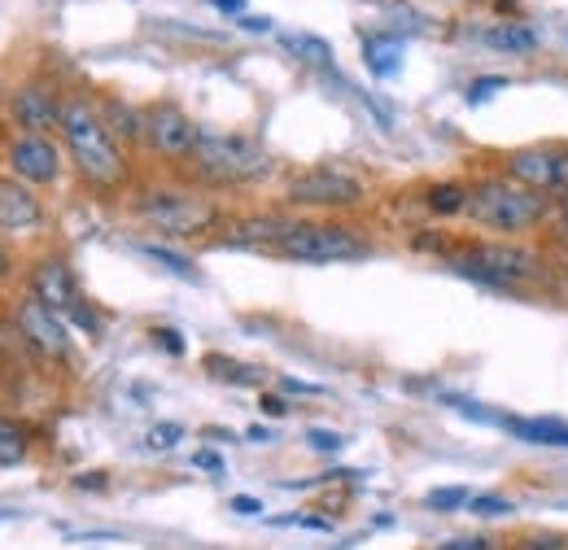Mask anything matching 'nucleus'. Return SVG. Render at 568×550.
<instances>
[{"label": "nucleus", "mask_w": 568, "mask_h": 550, "mask_svg": "<svg viewBox=\"0 0 568 550\" xmlns=\"http://www.w3.org/2000/svg\"><path fill=\"white\" fill-rule=\"evenodd\" d=\"M468 489H433L425 502L433 507V511H459V507H468Z\"/></svg>", "instance_id": "393cba45"}, {"label": "nucleus", "mask_w": 568, "mask_h": 550, "mask_svg": "<svg viewBox=\"0 0 568 550\" xmlns=\"http://www.w3.org/2000/svg\"><path fill=\"white\" fill-rule=\"evenodd\" d=\"M468 511L473 516H511V498H498V493H473L468 498Z\"/></svg>", "instance_id": "b1692460"}, {"label": "nucleus", "mask_w": 568, "mask_h": 550, "mask_svg": "<svg viewBox=\"0 0 568 550\" xmlns=\"http://www.w3.org/2000/svg\"><path fill=\"white\" fill-rule=\"evenodd\" d=\"M79 489H101V485H105V472H88V477H79Z\"/></svg>", "instance_id": "e433bc0d"}, {"label": "nucleus", "mask_w": 568, "mask_h": 550, "mask_svg": "<svg viewBox=\"0 0 568 550\" xmlns=\"http://www.w3.org/2000/svg\"><path fill=\"white\" fill-rule=\"evenodd\" d=\"M507 428L516 437L534 441V446H560V450H568V424H560V419H507Z\"/></svg>", "instance_id": "a211bd4d"}, {"label": "nucleus", "mask_w": 568, "mask_h": 550, "mask_svg": "<svg viewBox=\"0 0 568 550\" xmlns=\"http://www.w3.org/2000/svg\"><path fill=\"white\" fill-rule=\"evenodd\" d=\"M189 166L202 184L236 189V184L263 180L272 171V153L254 136H241V132H202L193 153H189Z\"/></svg>", "instance_id": "f03ea898"}, {"label": "nucleus", "mask_w": 568, "mask_h": 550, "mask_svg": "<svg viewBox=\"0 0 568 550\" xmlns=\"http://www.w3.org/2000/svg\"><path fill=\"white\" fill-rule=\"evenodd\" d=\"M13 333H18V342L27 345L31 354H40L44 363H62V358H71L67 319H62L53 306H44L40 297H31V293L13 306Z\"/></svg>", "instance_id": "6e6552de"}, {"label": "nucleus", "mask_w": 568, "mask_h": 550, "mask_svg": "<svg viewBox=\"0 0 568 550\" xmlns=\"http://www.w3.org/2000/svg\"><path fill=\"white\" fill-rule=\"evenodd\" d=\"M363 58H367V70L376 79H389V74H398V62H403V40H394V35H367L363 40Z\"/></svg>", "instance_id": "f3484780"}, {"label": "nucleus", "mask_w": 568, "mask_h": 550, "mask_svg": "<svg viewBox=\"0 0 568 550\" xmlns=\"http://www.w3.org/2000/svg\"><path fill=\"white\" fill-rule=\"evenodd\" d=\"M306 441H311L320 455H333V450H342V437H337V432H324V428H311V432H306Z\"/></svg>", "instance_id": "c85d7f7f"}, {"label": "nucleus", "mask_w": 568, "mask_h": 550, "mask_svg": "<svg viewBox=\"0 0 568 550\" xmlns=\"http://www.w3.org/2000/svg\"><path fill=\"white\" fill-rule=\"evenodd\" d=\"M193 464H197V468H206V472H219V468H223V459H219V455H211V450H202Z\"/></svg>", "instance_id": "72a5a7b5"}, {"label": "nucleus", "mask_w": 568, "mask_h": 550, "mask_svg": "<svg viewBox=\"0 0 568 550\" xmlns=\"http://www.w3.org/2000/svg\"><path fill=\"white\" fill-rule=\"evenodd\" d=\"M62 101H67V96H58L53 88H44V83H27V88H18V92L9 96V105H13V123H18L27 136H44V132L62 128Z\"/></svg>", "instance_id": "f8f14e48"}, {"label": "nucleus", "mask_w": 568, "mask_h": 550, "mask_svg": "<svg viewBox=\"0 0 568 550\" xmlns=\"http://www.w3.org/2000/svg\"><path fill=\"white\" fill-rule=\"evenodd\" d=\"M232 511H263V507H258V498H245L241 493V498H232Z\"/></svg>", "instance_id": "4c0bfd02"}, {"label": "nucleus", "mask_w": 568, "mask_h": 550, "mask_svg": "<svg viewBox=\"0 0 568 550\" xmlns=\"http://www.w3.org/2000/svg\"><path fill=\"white\" fill-rule=\"evenodd\" d=\"M481 44H490L498 53H534L538 49V31L520 27V22H498V27L481 31Z\"/></svg>", "instance_id": "dca6fc26"}, {"label": "nucleus", "mask_w": 568, "mask_h": 550, "mask_svg": "<svg viewBox=\"0 0 568 550\" xmlns=\"http://www.w3.org/2000/svg\"><path fill=\"white\" fill-rule=\"evenodd\" d=\"M144 144L158 153V157H184L193 153V144L202 136V128L175 105V101H153L144 105Z\"/></svg>", "instance_id": "9d476101"}, {"label": "nucleus", "mask_w": 568, "mask_h": 550, "mask_svg": "<svg viewBox=\"0 0 568 550\" xmlns=\"http://www.w3.org/2000/svg\"><path fill=\"white\" fill-rule=\"evenodd\" d=\"M101 123H105L110 136L123 140V144L144 140V114L132 110V105H123V101H105V105H101Z\"/></svg>", "instance_id": "2eb2a0df"}, {"label": "nucleus", "mask_w": 568, "mask_h": 550, "mask_svg": "<svg viewBox=\"0 0 568 550\" xmlns=\"http://www.w3.org/2000/svg\"><path fill=\"white\" fill-rule=\"evenodd\" d=\"M568 542L560 538V533H538V538H525L520 542V550H565Z\"/></svg>", "instance_id": "c756f323"}, {"label": "nucleus", "mask_w": 568, "mask_h": 550, "mask_svg": "<svg viewBox=\"0 0 568 550\" xmlns=\"http://www.w3.org/2000/svg\"><path fill=\"white\" fill-rule=\"evenodd\" d=\"M507 180L551 197L568 193V144H525L507 153Z\"/></svg>", "instance_id": "1a4fd4ad"}, {"label": "nucleus", "mask_w": 568, "mask_h": 550, "mask_svg": "<svg viewBox=\"0 0 568 550\" xmlns=\"http://www.w3.org/2000/svg\"><path fill=\"white\" fill-rule=\"evenodd\" d=\"M13 272V263H9V249H4V245H0V279H4V275Z\"/></svg>", "instance_id": "a19ab883"}, {"label": "nucleus", "mask_w": 568, "mask_h": 550, "mask_svg": "<svg viewBox=\"0 0 568 550\" xmlns=\"http://www.w3.org/2000/svg\"><path fill=\"white\" fill-rule=\"evenodd\" d=\"M206 371L223 385H258L267 376L263 367H250V363H236V358H223V354H206Z\"/></svg>", "instance_id": "412c9836"}, {"label": "nucleus", "mask_w": 568, "mask_h": 550, "mask_svg": "<svg viewBox=\"0 0 568 550\" xmlns=\"http://www.w3.org/2000/svg\"><path fill=\"white\" fill-rule=\"evenodd\" d=\"M450 267L464 279L486 284V288H516V284L538 279L542 258L525 245H511V241H481V245H468L464 254H455Z\"/></svg>", "instance_id": "20e7f679"}, {"label": "nucleus", "mask_w": 568, "mask_h": 550, "mask_svg": "<svg viewBox=\"0 0 568 550\" xmlns=\"http://www.w3.org/2000/svg\"><path fill=\"white\" fill-rule=\"evenodd\" d=\"M31 297H40L44 306H53L62 319L74 310L79 302V284H74V272L67 258H40L36 272H31Z\"/></svg>", "instance_id": "ddd939ff"}, {"label": "nucleus", "mask_w": 568, "mask_h": 550, "mask_svg": "<svg viewBox=\"0 0 568 550\" xmlns=\"http://www.w3.org/2000/svg\"><path fill=\"white\" fill-rule=\"evenodd\" d=\"M67 319H74V324H79V328H83V333H92V337H97V333H101V319H97V310H92V306H88V302H83V297H79V302H74V310H71V315H67Z\"/></svg>", "instance_id": "bb28decb"}, {"label": "nucleus", "mask_w": 568, "mask_h": 550, "mask_svg": "<svg viewBox=\"0 0 568 550\" xmlns=\"http://www.w3.org/2000/svg\"><path fill=\"white\" fill-rule=\"evenodd\" d=\"M136 218L144 227L162 232V236H206L219 223V206L197 197V193H180V189H149L136 202Z\"/></svg>", "instance_id": "39448f33"}, {"label": "nucleus", "mask_w": 568, "mask_h": 550, "mask_svg": "<svg viewBox=\"0 0 568 550\" xmlns=\"http://www.w3.org/2000/svg\"><path fill=\"white\" fill-rule=\"evenodd\" d=\"M27 455H31L27 428L0 415V468H18V464H27Z\"/></svg>", "instance_id": "aec40b11"}, {"label": "nucleus", "mask_w": 568, "mask_h": 550, "mask_svg": "<svg viewBox=\"0 0 568 550\" xmlns=\"http://www.w3.org/2000/svg\"><path fill=\"white\" fill-rule=\"evenodd\" d=\"M284 394H320V385H302V380H281Z\"/></svg>", "instance_id": "f704fd0d"}, {"label": "nucleus", "mask_w": 568, "mask_h": 550, "mask_svg": "<svg viewBox=\"0 0 568 550\" xmlns=\"http://www.w3.org/2000/svg\"><path fill=\"white\" fill-rule=\"evenodd\" d=\"M241 27H245V31H254V35H263V31H272V18H245Z\"/></svg>", "instance_id": "c9c22d12"}, {"label": "nucleus", "mask_w": 568, "mask_h": 550, "mask_svg": "<svg viewBox=\"0 0 568 550\" xmlns=\"http://www.w3.org/2000/svg\"><path fill=\"white\" fill-rule=\"evenodd\" d=\"M276 254L288 263H358L372 249L363 245V236H355L351 227L337 223H293L281 236Z\"/></svg>", "instance_id": "423d86ee"}, {"label": "nucleus", "mask_w": 568, "mask_h": 550, "mask_svg": "<svg viewBox=\"0 0 568 550\" xmlns=\"http://www.w3.org/2000/svg\"><path fill=\"white\" fill-rule=\"evenodd\" d=\"M503 88H507V79H477V83L468 88V101L481 105V101H490V92H503Z\"/></svg>", "instance_id": "cd10ccee"}, {"label": "nucleus", "mask_w": 568, "mask_h": 550, "mask_svg": "<svg viewBox=\"0 0 568 550\" xmlns=\"http://www.w3.org/2000/svg\"><path fill=\"white\" fill-rule=\"evenodd\" d=\"M437 550H495L490 538H450V542H442Z\"/></svg>", "instance_id": "2f4dec72"}, {"label": "nucleus", "mask_w": 568, "mask_h": 550, "mask_svg": "<svg viewBox=\"0 0 568 550\" xmlns=\"http://www.w3.org/2000/svg\"><path fill=\"white\" fill-rule=\"evenodd\" d=\"M44 223V206L31 184L4 175L0 180V232H31Z\"/></svg>", "instance_id": "4468645a"}, {"label": "nucleus", "mask_w": 568, "mask_h": 550, "mask_svg": "<svg viewBox=\"0 0 568 550\" xmlns=\"http://www.w3.org/2000/svg\"><path fill=\"white\" fill-rule=\"evenodd\" d=\"M263 411H267V415H276V419H281V415H288V411H284V403H281V398H263Z\"/></svg>", "instance_id": "ea45409f"}, {"label": "nucleus", "mask_w": 568, "mask_h": 550, "mask_svg": "<svg viewBox=\"0 0 568 550\" xmlns=\"http://www.w3.org/2000/svg\"><path fill=\"white\" fill-rule=\"evenodd\" d=\"M9 166H13V180L31 184V189H44V184H58L62 175V153L49 136H22L9 144Z\"/></svg>", "instance_id": "9b49d317"}, {"label": "nucleus", "mask_w": 568, "mask_h": 550, "mask_svg": "<svg viewBox=\"0 0 568 550\" xmlns=\"http://www.w3.org/2000/svg\"><path fill=\"white\" fill-rule=\"evenodd\" d=\"M281 44L302 62V67H315L324 70L328 62H333V49H328V40H320V35H306V31H288V35H281Z\"/></svg>", "instance_id": "6ab92c4d"}, {"label": "nucleus", "mask_w": 568, "mask_h": 550, "mask_svg": "<svg viewBox=\"0 0 568 550\" xmlns=\"http://www.w3.org/2000/svg\"><path fill=\"white\" fill-rule=\"evenodd\" d=\"M153 342L162 345L166 354H184V337L175 328H153Z\"/></svg>", "instance_id": "7c9ffc66"}, {"label": "nucleus", "mask_w": 568, "mask_h": 550, "mask_svg": "<svg viewBox=\"0 0 568 550\" xmlns=\"http://www.w3.org/2000/svg\"><path fill=\"white\" fill-rule=\"evenodd\" d=\"M62 144L71 153L74 171L88 189L97 193H114L128 184V157L119 149V140L105 132L101 123V110L83 96H67L62 101Z\"/></svg>", "instance_id": "f257e3e1"}, {"label": "nucleus", "mask_w": 568, "mask_h": 550, "mask_svg": "<svg viewBox=\"0 0 568 550\" xmlns=\"http://www.w3.org/2000/svg\"><path fill=\"white\" fill-rule=\"evenodd\" d=\"M180 437H184V428H180V424H158V428L149 432V446H153V450H171Z\"/></svg>", "instance_id": "a878e982"}, {"label": "nucleus", "mask_w": 568, "mask_h": 550, "mask_svg": "<svg viewBox=\"0 0 568 550\" xmlns=\"http://www.w3.org/2000/svg\"><path fill=\"white\" fill-rule=\"evenodd\" d=\"M214 9H223V13H241L245 9V0H211Z\"/></svg>", "instance_id": "58836bf2"}, {"label": "nucleus", "mask_w": 568, "mask_h": 550, "mask_svg": "<svg viewBox=\"0 0 568 550\" xmlns=\"http://www.w3.org/2000/svg\"><path fill=\"white\" fill-rule=\"evenodd\" d=\"M473 223L490 227V232H503V236H520L529 227H538L547 214H551V202L516 180H481L468 189V210H464Z\"/></svg>", "instance_id": "7ed1b4c3"}, {"label": "nucleus", "mask_w": 568, "mask_h": 550, "mask_svg": "<svg viewBox=\"0 0 568 550\" xmlns=\"http://www.w3.org/2000/svg\"><path fill=\"white\" fill-rule=\"evenodd\" d=\"M551 218H556V236H560V241H568V193L560 197V202H556Z\"/></svg>", "instance_id": "473e14b6"}, {"label": "nucleus", "mask_w": 568, "mask_h": 550, "mask_svg": "<svg viewBox=\"0 0 568 550\" xmlns=\"http://www.w3.org/2000/svg\"><path fill=\"white\" fill-rule=\"evenodd\" d=\"M136 249H141V254L149 258V263L166 267V272L180 275V279H193V284L202 279V272H197V263H193V258H184V254H175V249H166V245H149V241H141Z\"/></svg>", "instance_id": "4be33fe9"}, {"label": "nucleus", "mask_w": 568, "mask_h": 550, "mask_svg": "<svg viewBox=\"0 0 568 550\" xmlns=\"http://www.w3.org/2000/svg\"><path fill=\"white\" fill-rule=\"evenodd\" d=\"M284 197H288V206L306 210H351L363 202V180L342 166H311L288 180Z\"/></svg>", "instance_id": "0eeeda50"}, {"label": "nucleus", "mask_w": 568, "mask_h": 550, "mask_svg": "<svg viewBox=\"0 0 568 550\" xmlns=\"http://www.w3.org/2000/svg\"><path fill=\"white\" fill-rule=\"evenodd\" d=\"M425 206H428V214H442V218L464 214V210H468V189H464V184H433L425 193Z\"/></svg>", "instance_id": "5701e85b"}]
</instances>
